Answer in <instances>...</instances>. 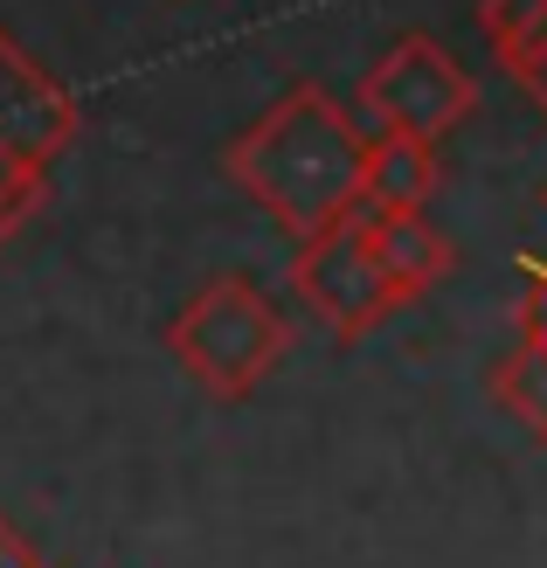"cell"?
I'll return each instance as SVG.
<instances>
[{
	"label": "cell",
	"instance_id": "8fae6325",
	"mask_svg": "<svg viewBox=\"0 0 547 568\" xmlns=\"http://www.w3.org/2000/svg\"><path fill=\"white\" fill-rule=\"evenodd\" d=\"M520 320L547 326V257H527V305H520Z\"/></svg>",
	"mask_w": 547,
	"mask_h": 568
},
{
	"label": "cell",
	"instance_id": "30bf717a",
	"mask_svg": "<svg viewBox=\"0 0 547 568\" xmlns=\"http://www.w3.org/2000/svg\"><path fill=\"white\" fill-rule=\"evenodd\" d=\"M513 83H520V91H527V98L540 104V119H547V42H540V49L527 55L520 70H513Z\"/></svg>",
	"mask_w": 547,
	"mask_h": 568
},
{
	"label": "cell",
	"instance_id": "9c48e42d",
	"mask_svg": "<svg viewBox=\"0 0 547 568\" xmlns=\"http://www.w3.org/2000/svg\"><path fill=\"white\" fill-rule=\"evenodd\" d=\"M42 194H49V174H42V166H28L8 139H0V243H8L21 222L42 209Z\"/></svg>",
	"mask_w": 547,
	"mask_h": 568
},
{
	"label": "cell",
	"instance_id": "6da1fadb",
	"mask_svg": "<svg viewBox=\"0 0 547 568\" xmlns=\"http://www.w3.org/2000/svg\"><path fill=\"white\" fill-rule=\"evenodd\" d=\"M367 146L374 139L354 111L298 77L222 146V174L292 243H305L367 209Z\"/></svg>",
	"mask_w": 547,
	"mask_h": 568
},
{
	"label": "cell",
	"instance_id": "8992f818",
	"mask_svg": "<svg viewBox=\"0 0 547 568\" xmlns=\"http://www.w3.org/2000/svg\"><path fill=\"white\" fill-rule=\"evenodd\" d=\"M444 181V160L429 139L409 132H374L367 146V209H423Z\"/></svg>",
	"mask_w": 547,
	"mask_h": 568
},
{
	"label": "cell",
	"instance_id": "52a82bcc",
	"mask_svg": "<svg viewBox=\"0 0 547 568\" xmlns=\"http://www.w3.org/2000/svg\"><path fill=\"white\" fill-rule=\"evenodd\" d=\"M493 403L520 423L534 444H547V326L540 320H520L513 354L493 367Z\"/></svg>",
	"mask_w": 547,
	"mask_h": 568
},
{
	"label": "cell",
	"instance_id": "7c38bea8",
	"mask_svg": "<svg viewBox=\"0 0 547 568\" xmlns=\"http://www.w3.org/2000/svg\"><path fill=\"white\" fill-rule=\"evenodd\" d=\"M0 568H49V561H42L36 548H28V541H21V534H14L8 520H0Z\"/></svg>",
	"mask_w": 547,
	"mask_h": 568
},
{
	"label": "cell",
	"instance_id": "4fadbf2b",
	"mask_svg": "<svg viewBox=\"0 0 547 568\" xmlns=\"http://www.w3.org/2000/svg\"><path fill=\"white\" fill-rule=\"evenodd\" d=\"M540 209H547V187H540Z\"/></svg>",
	"mask_w": 547,
	"mask_h": 568
},
{
	"label": "cell",
	"instance_id": "7a4b0ae2",
	"mask_svg": "<svg viewBox=\"0 0 547 568\" xmlns=\"http://www.w3.org/2000/svg\"><path fill=\"white\" fill-rule=\"evenodd\" d=\"M166 354L181 361V375L201 395H215V403H250V395L271 382V367L292 354V326H284V312L264 298V284L229 271V277H209L174 312Z\"/></svg>",
	"mask_w": 547,
	"mask_h": 568
},
{
	"label": "cell",
	"instance_id": "3957f363",
	"mask_svg": "<svg viewBox=\"0 0 547 568\" xmlns=\"http://www.w3.org/2000/svg\"><path fill=\"white\" fill-rule=\"evenodd\" d=\"M354 104H361V119H367L374 132H409V139L444 146V139L478 111V77L457 63L437 36L409 28V36H395V42L361 70Z\"/></svg>",
	"mask_w": 547,
	"mask_h": 568
},
{
	"label": "cell",
	"instance_id": "277c9868",
	"mask_svg": "<svg viewBox=\"0 0 547 568\" xmlns=\"http://www.w3.org/2000/svg\"><path fill=\"white\" fill-rule=\"evenodd\" d=\"M292 292L298 305L320 320L340 347H361V339L388 320V312L409 305V292H402V277L382 264V250H374L367 222L347 215L333 222V230L305 236L298 257H292Z\"/></svg>",
	"mask_w": 547,
	"mask_h": 568
},
{
	"label": "cell",
	"instance_id": "5b68a950",
	"mask_svg": "<svg viewBox=\"0 0 547 568\" xmlns=\"http://www.w3.org/2000/svg\"><path fill=\"white\" fill-rule=\"evenodd\" d=\"M361 222H367V236H374V250H382V264L402 277V292H409V298L437 292V284L457 271L450 236H444L423 209H361Z\"/></svg>",
	"mask_w": 547,
	"mask_h": 568
},
{
	"label": "cell",
	"instance_id": "ba28073f",
	"mask_svg": "<svg viewBox=\"0 0 547 568\" xmlns=\"http://www.w3.org/2000/svg\"><path fill=\"white\" fill-rule=\"evenodd\" d=\"M478 36L493 49V63L513 77L547 42V0H478Z\"/></svg>",
	"mask_w": 547,
	"mask_h": 568
}]
</instances>
